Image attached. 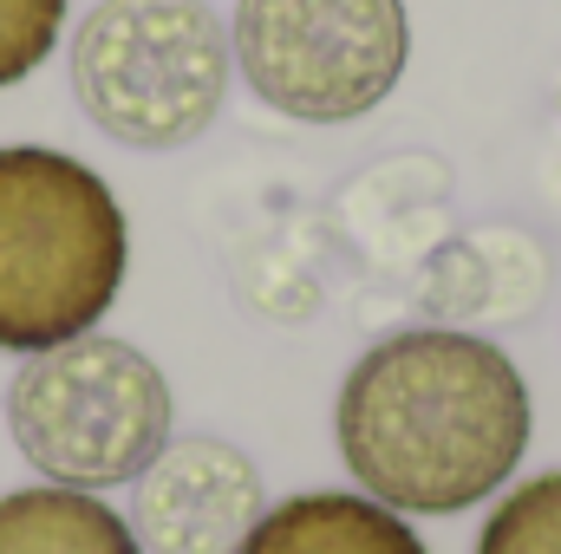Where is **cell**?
I'll return each instance as SVG.
<instances>
[{
    "instance_id": "cell-1",
    "label": "cell",
    "mask_w": 561,
    "mask_h": 554,
    "mask_svg": "<svg viewBox=\"0 0 561 554\" xmlns=\"http://www.w3.org/2000/svg\"><path fill=\"white\" fill-rule=\"evenodd\" d=\"M523 366L463 326H405L366 346L340 385L333 443L359 496L399 516H463L503 496L529 457Z\"/></svg>"
},
{
    "instance_id": "cell-2",
    "label": "cell",
    "mask_w": 561,
    "mask_h": 554,
    "mask_svg": "<svg viewBox=\"0 0 561 554\" xmlns=\"http://www.w3.org/2000/svg\"><path fill=\"white\" fill-rule=\"evenodd\" d=\"M131 275V222L112 183L53 143H0V353L92 333Z\"/></svg>"
},
{
    "instance_id": "cell-3",
    "label": "cell",
    "mask_w": 561,
    "mask_h": 554,
    "mask_svg": "<svg viewBox=\"0 0 561 554\" xmlns=\"http://www.w3.org/2000/svg\"><path fill=\"white\" fill-rule=\"evenodd\" d=\"M72 99L125 150H183L229 99L236 53L209 0H99L72 26Z\"/></svg>"
},
{
    "instance_id": "cell-4",
    "label": "cell",
    "mask_w": 561,
    "mask_h": 554,
    "mask_svg": "<svg viewBox=\"0 0 561 554\" xmlns=\"http://www.w3.org/2000/svg\"><path fill=\"white\" fill-rule=\"evenodd\" d=\"M176 399L157 359L131 339L79 333L66 346L26 353L7 385V430L20 457L66 489H118L138 483L150 457L170 443Z\"/></svg>"
},
{
    "instance_id": "cell-5",
    "label": "cell",
    "mask_w": 561,
    "mask_h": 554,
    "mask_svg": "<svg viewBox=\"0 0 561 554\" xmlns=\"http://www.w3.org/2000/svg\"><path fill=\"white\" fill-rule=\"evenodd\" d=\"M229 53L242 85L294 125L379 112L412 66L405 0H236Z\"/></svg>"
},
{
    "instance_id": "cell-6",
    "label": "cell",
    "mask_w": 561,
    "mask_h": 554,
    "mask_svg": "<svg viewBox=\"0 0 561 554\" xmlns=\"http://www.w3.org/2000/svg\"><path fill=\"white\" fill-rule=\"evenodd\" d=\"M262 522V470L229 437H170L131 483L144 554H236Z\"/></svg>"
},
{
    "instance_id": "cell-7",
    "label": "cell",
    "mask_w": 561,
    "mask_h": 554,
    "mask_svg": "<svg viewBox=\"0 0 561 554\" xmlns=\"http://www.w3.org/2000/svg\"><path fill=\"white\" fill-rule=\"evenodd\" d=\"M236 554H431L412 516L359 496V489H307L262 509Z\"/></svg>"
},
{
    "instance_id": "cell-8",
    "label": "cell",
    "mask_w": 561,
    "mask_h": 554,
    "mask_svg": "<svg viewBox=\"0 0 561 554\" xmlns=\"http://www.w3.org/2000/svg\"><path fill=\"white\" fill-rule=\"evenodd\" d=\"M0 554H144L131 522L92 496V489H66V483H33L0 496Z\"/></svg>"
},
{
    "instance_id": "cell-9",
    "label": "cell",
    "mask_w": 561,
    "mask_h": 554,
    "mask_svg": "<svg viewBox=\"0 0 561 554\" xmlns=\"http://www.w3.org/2000/svg\"><path fill=\"white\" fill-rule=\"evenodd\" d=\"M477 554H561V470H542L496 496Z\"/></svg>"
},
{
    "instance_id": "cell-10",
    "label": "cell",
    "mask_w": 561,
    "mask_h": 554,
    "mask_svg": "<svg viewBox=\"0 0 561 554\" xmlns=\"http://www.w3.org/2000/svg\"><path fill=\"white\" fill-rule=\"evenodd\" d=\"M66 7L72 0H0V92L33 79L53 59L66 33Z\"/></svg>"
}]
</instances>
